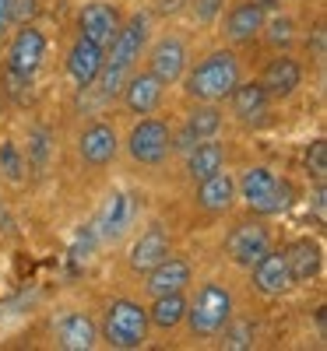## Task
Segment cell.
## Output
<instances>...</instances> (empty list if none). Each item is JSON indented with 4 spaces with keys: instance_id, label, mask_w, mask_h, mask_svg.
<instances>
[{
    "instance_id": "1",
    "label": "cell",
    "mask_w": 327,
    "mask_h": 351,
    "mask_svg": "<svg viewBox=\"0 0 327 351\" xmlns=\"http://www.w3.org/2000/svg\"><path fill=\"white\" fill-rule=\"evenodd\" d=\"M243 77V60L232 46H218V49H207L204 56L187 67V74L180 77L183 84V95L190 102H225L229 92Z\"/></svg>"
},
{
    "instance_id": "2",
    "label": "cell",
    "mask_w": 327,
    "mask_h": 351,
    "mask_svg": "<svg viewBox=\"0 0 327 351\" xmlns=\"http://www.w3.org/2000/svg\"><path fill=\"white\" fill-rule=\"evenodd\" d=\"M236 316V299H232V288L222 281H204L197 285V291L187 299V316L183 324L190 330V337L197 341H212L222 334V327Z\"/></svg>"
},
{
    "instance_id": "3",
    "label": "cell",
    "mask_w": 327,
    "mask_h": 351,
    "mask_svg": "<svg viewBox=\"0 0 327 351\" xmlns=\"http://www.w3.org/2000/svg\"><path fill=\"white\" fill-rule=\"evenodd\" d=\"M236 200H243L247 211L260 218L282 215L292 204V183L267 165H247L243 176L236 180Z\"/></svg>"
},
{
    "instance_id": "4",
    "label": "cell",
    "mask_w": 327,
    "mask_h": 351,
    "mask_svg": "<svg viewBox=\"0 0 327 351\" xmlns=\"http://www.w3.org/2000/svg\"><path fill=\"white\" fill-rule=\"evenodd\" d=\"M148 334H152V324H148V306H141L137 299H113L102 313L99 324V341H106L116 351H134L148 344Z\"/></svg>"
},
{
    "instance_id": "5",
    "label": "cell",
    "mask_w": 327,
    "mask_h": 351,
    "mask_svg": "<svg viewBox=\"0 0 327 351\" xmlns=\"http://www.w3.org/2000/svg\"><path fill=\"white\" fill-rule=\"evenodd\" d=\"M124 148L131 155L134 165L141 169H159L169 162L172 148H176V134H172V123L166 120V116H141V120L131 127Z\"/></svg>"
},
{
    "instance_id": "6",
    "label": "cell",
    "mask_w": 327,
    "mask_h": 351,
    "mask_svg": "<svg viewBox=\"0 0 327 351\" xmlns=\"http://www.w3.org/2000/svg\"><path fill=\"white\" fill-rule=\"evenodd\" d=\"M141 60H144V71H152L169 88V84H180V77L187 74V67H190V46H187L183 36L162 32L155 43L144 46Z\"/></svg>"
},
{
    "instance_id": "7",
    "label": "cell",
    "mask_w": 327,
    "mask_h": 351,
    "mask_svg": "<svg viewBox=\"0 0 327 351\" xmlns=\"http://www.w3.org/2000/svg\"><path fill=\"white\" fill-rule=\"evenodd\" d=\"M137 221V204L127 190H113L106 200H102V208L92 221V236L106 246H116V243H124L131 236V228Z\"/></svg>"
},
{
    "instance_id": "8",
    "label": "cell",
    "mask_w": 327,
    "mask_h": 351,
    "mask_svg": "<svg viewBox=\"0 0 327 351\" xmlns=\"http://www.w3.org/2000/svg\"><path fill=\"white\" fill-rule=\"evenodd\" d=\"M271 246H275V236L267 228V221H260V218H247L240 225H232V232L225 236V256L243 271H250Z\"/></svg>"
},
{
    "instance_id": "9",
    "label": "cell",
    "mask_w": 327,
    "mask_h": 351,
    "mask_svg": "<svg viewBox=\"0 0 327 351\" xmlns=\"http://www.w3.org/2000/svg\"><path fill=\"white\" fill-rule=\"evenodd\" d=\"M120 148H124L120 130L109 120H92L78 134V158L88 169H109L116 162V155H120Z\"/></svg>"
},
{
    "instance_id": "10",
    "label": "cell",
    "mask_w": 327,
    "mask_h": 351,
    "mask_svg": "<svg viewBox=\"0 0 327 351\" xmlns=\"http://www.w3.org/2000/svg\"><path fill=\"white\" fill-rule=\"evenodd\" d=\"M46 49H49V39L43 28H36L32 21H25L18 32L11 36L8 43V56H4V67L25 74V77H36L46 64Z\"/></svg>"
},
{
    "instance_id": "11",
    "label": "cell",
    "mask_w": 327,
    "mask_h": 351,
    "mask_svg": "<svg viewBox=\"0 0 327 351\" xmlns=\"http://www.w3.org/2000/svg\"><path fill=\"white\" fill-rule=\"evenodd\" d=\"M148 39H152V21H148V14H134V18L120 21L113 43L106 46V64L134 71L141 64V56H144Z\"/></svg>"
},
{
    "instance_id": "12",
    "label": "cell",
    "mask_w": 327,
    "mask_h": 351,
    "mask_svg": "<svg viewBox=\"0 0 327 351\" xmlns=\"http://www.w3.org/2000/svg\"><path fill=\"white\" fill-rule=\"evenodd\" d=\"M120 102L131 116H152L162 109L166 102V84L152 74V71H144L141 64L127 74L124 88H120Z\"/></svg>"
},
{
    "instance_id": "13",
    "label": "cell",
    "mask_w": 327,
    "mask_h": 351,
    "mask_svg": "<svg viewBox=\"0 0 327 351\" xmlns=\"http://www.w3.org/2000/svg\"><path fill=\"white\" fill-rule=\"evenodd\" d=\"M222 18V36L229 46H247L260 36L264 18H267V0H236Z\"/></svg>"
},
{
    "instance_id": "14",
    "label": "cell",
    "mask_w": 327,
    "mask_h": 351,
    "mask_svg": "<svg viewBox=\"0 0 327 351\" xmlns=\"http://www.w3.org/2000/svg\"><path fill=\"white\" fill-rule=\"evenodd\" d=\"M303 64L295 60L292 53H285V49H278L271 60L264 64V71H260V84H264V92L271 95V102H282V99H292L295 92L303 88Z\"/></svg>"
},
{
    "instance_id": "15",
    "label": "cell",
    "mask_w": 327,
    "mask_h": 351,
    "mask_svg": "<svg viewBox=\"0 0 327 351\" xmlns=\"http://www.w3.org/2000/svg\"><path fill=\"white\" fill-rule=\"evenodd\" d=\"M102 64H106V46L84 39V36H74V43L67 46V56H64V71H67L71 84L88 92V88L95 84Z\"/></svg>"
},
{
    "instance_id": "16",
    "label": "cell",
    "mask_w": 327,
    "mask_h": 351,
    "mask_svg": "<svg viewBox=\"0 0 327 351\" xmlns=\"http://www.w3.org/2000/svg\"><path fill=\"white\" fill-rule=\"evenodd\" d=\"M229 109H232V120L243 123V127H260L267 123L271 116V95L264 92L260 81H243L229 92Z\"/></svg>"
},
{
    "instance_id": "17",
    "label": "cell",
    "mask_w": 327,
    "mask_h": 351,
    "mask_svg": "<svg viewBox=\"0 0 327 351\" xmlns=\"http://www.w3.org/2000/svg\"><path fill=\"white\" fill-rule=\"evenodd\" d=\"M53 341L64 351H92L99 344V324L81 309H67L53 319Z\"/></svg>"
},
{
    "instance_id": "18",
    "label": "cell",
    "mask_w": 327,
    "mask_h": 351,
    "mask_svg": "<svg viewBox=\"0 0 327 351\" xmlns=\"http://www.w3.org/2000/svg\"><path fill=\"white\" fill-rule=\"evenodd\" d=\"M144 278V291L148 295H169V291H187L190 285H194V263L187 260V256H166V260H159L152 271H144L141 274Z\"/></svg>"
},
{
    "instance_id": "19",
    "label": "cell",
    "mask_w": 327,
    "mask_h": 351,
    "mask_svg": "<svg viewBox=\"0 0 327 351\" xmlns=\"http://www.w3.org/2000/svg\"><path fill=\"white\" fill-rule=\"evenodd\" d=\"M250 281H253V291H260L264 299H282L295 288L292 274H289V263H285V253L275 250V246L250 267Z\"/></svg>"
},
{
    "instance_id": "20",
    "label": "cell",
    "mask_w": 327,
    "mask_h": 351,
    "mask_svg": "<svg viewBox=\"0 0 327 351\" xmlns=\"http://www.w3.org/2000/svg\"><path fill=\"white\" fill-rule=\"evenodd\" d=\"M120 11H116L109 0H88V4L78 11V36L92 39L99 46H109L116 28H120Z\"/></svg>"
},
{
    "instance_id": "21",
    "label": "cell",
    "mask_w": 327,
    "mask_h": 351,
    "mask_svg": "<svg viewBox=\"0 0 327 351\" xmlns=\"http://www.w3.org/2000/svg\"><path fill=\"white\" fill-rule=\"evenodd\" d=\"M236 204V176L218 169L215 176H207V180L194 183V208L204 211V215H225L232 211Z\"/></svg>"
},
{
    "instance_id": "22",
    "label": "cell",
    "mask_w": 327,
    "mask_h": 351,
    "mask_svg": "<svg viewBox=\"0 0 327 351\" xmlns=\"http://www.w3.org/2000/svg\"><path fill=\"white\" fill-rule=\"evenodd\" d=\"M172 253V243H169V232L155 221V225H148L141 236L131 243L127 250V267L134 274H144V271H152L159 260H166Z\"/></svg>"
},
{
    "instance_id": "23",
    "label": "cell",
    "mask_w": 327,
    "mask_h": 351,
    "mask_svg": "<svg viewBox=\"0 0 327 351\" xmlns=\"http://www.w3.org/2000/svg\"><path fill=\"white\" fill-rule=\"evenodd\" d=\"M282 253H285V263H289L292 285H310V281L320 278V271H324V246L313 236L292 239Z\"/></svg>"
},
{
    "instance_id": "24",
    "label": "cell",
    "mask_w": 327,
    "mask_h": 351,
    "mask_svg": "<svg viewBox=\"0 0 327 351\" xmlns=\"http://www.w3.org/2000/svg\"><path fill=\"white\" fill-rule=\"evenodd\" d=\"M225 127V109L218 102H194L183 116V148H190L194 141H207V137H218Z\"/></svg>"
},
{
    "instance_id": "25",
    "label": "cell",
    "mask_w": 327,
    "mask_h": 351,
    "mask_svg": "<svg viewBox=\"0 0 327 351\" xmlns=\"http://www.w3.org/2000/svg\"><path fill=\"white\" fill-rule=\"evenodd\" d=\"M187 180L190 183H201L207 176H215L218 169H225V144L218 137H207V141H194L190 152H187Z\"/></svg>"
},
{
    "instance_id": "26",
    "label": "cell",
    "mask_w": 327,
    "mask_h": 351,
    "mask_svg": "<svg viewBox=\"0 0 327 351\" xmlns=\"http://www.w3.org/2000/svg\"><path fill=\"white\" fill-rule=\"evenodd\" d=\"M187 316V291H169V295H155L152 306H148V324H152L159 334H172L183 327Z\"/></svg>"
},
{
    "instance_id": "27",
    "label": "cell",
    "mask_w": 327,
    "mask_h": 351,
    "mask_svg": "<svg viewBox=\"0 0 327 351\" xmlns=\"http://www.w3.org/2000/svg\"><path fill=\"white\" fill-rule=\"evenodd\" d=\"M0 180L11 186H21L28 180V162H25V152L14 137L0 141Z\"/></svg>"
},
{
    "instance_id": "28",
    "label": "cell",
    "mask_w": 327,
    "mask_h": 351,
    "mask_svg": "<svg viewBox=\"0 0 327 351\" xmlns=\"http://www.w3.org/2000/svg\"><path fill=\"white\" fill-rule=\"evenodd\" d=\"M260 36L267 39V46H275V49H289L295 43V21L289 14H267L264 18V28H260Z\"/></svg>"
},
{
    "instance_id": "29",
    "label": "cell",
    "mask_w": 327,
    "mask_h": 351,
    "mask_svg": "<svg viewBox=\"0 0 327 351\" xmlns=\"http://www.w3.org/2000/svg\"><path fill=\"white\" fill-rule=\"evenodd\" d=\"M21 152H25V162H28V169H32V172H43V169L49 165V155H53L49 130H43V127L28 130V148H21Z\"/></svg>"
},
{
    "instance_id": "30",
    "label": "cell",
    "mask_w": 327,
    "mask_h": 351,
    "mask_svg": "<svg viewBox=\"0 0 327 351\" xmlns=\"http://www.w3.org/2000/svg\"><path fill=\"white\" fill-rule=\"evenodd\" d=\"M222 348H232V351H243V348H253V324L250 319H229L222 327Z\"/></svg>"
},
{
    "instance_id": "31",
    "label": "cell",
    "mask_w": 327,
    "mask_h": 351,
    "mask_svg": "<svg viewBox=\"0 0 327 351\" xmlns=\"http://www.w3.org/2000/svg\"><path fill=\"white\" fill-rule=\"evenodd\" d=\"M127 74H131L127 67H116V64H102V71H99V77H95L99 92H102V99H120V88H124Z\"/></svg>"
},
{
    "instance_id": "32",
    "label": "cell",
    "mask_w": 327,
    "mask_h": 351,
    "mask_svg": "<svg viewBox=\"0 0 327 351\" xmlns=\"http://www.w3.org/2000/svg\"><path fill=\"white\" fill-rule=\"evenodd\" d=\"M306 172L313 176L317 183H324V176H327V144H324V137H317V141H310V148H306Z\"/></svg>"
},
{
    "instance_id": "33",
    "label": "cell",
    "mask_w": 327,
    "mask_h": 351,
    "mask_svg": "<svg viewBox=\"0 0 327 351\" xmlns=\"http://www.w3.org/2000/svg\"><path fill=\"white\" fill-rule=\"evenodd\" d=\"M222 11H225V0H190V14L197 25H215Z\"/></svg>"
},
{
    "instance_id": "34",
    "label": "cell",
    "mask_w": 327,
    "mask_h": 351,
    "mask_svg": "<svg viewBox=\"0 0 327 351\" xmlns=\"http://www.w3.org/2000/svg\"><path fill=\"white\" fill-rule=\"evenodd\" d=\"M11 25H14V0H0V39L11 36Z\"/></svg>"
}]
</instances>
